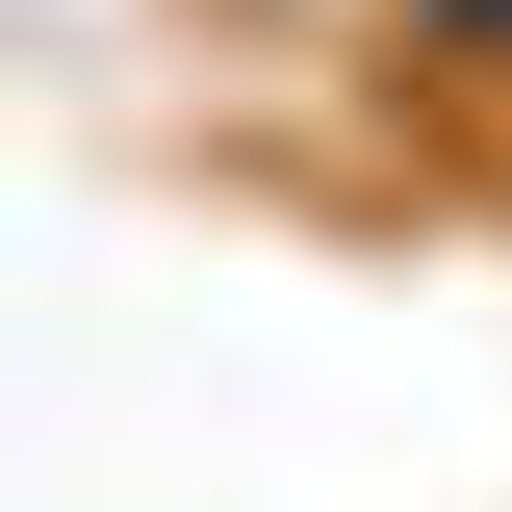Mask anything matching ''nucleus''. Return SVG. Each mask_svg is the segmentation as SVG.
<instances>
[{
    "label": "nucleus",
    "mask_w": 512,
    "mask_h": 512,
    "mask_svg": "<svg viewBox=\"0 0 512 512\" xmlns=\"http://www.w3.org/2000/svg\"><path fill=\"white\" fill-rule=\"evenodd\" d=\"M384 52L410 77H512V0H384Z\"/></svg>",
    "instance_id": "obj_1"
}]
</instances>
